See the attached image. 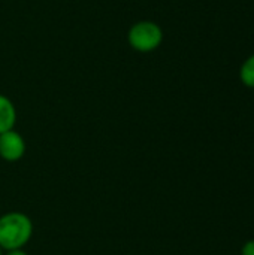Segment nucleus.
I'll return each mask as SVG.
<instances>
[{
	"mask_svg": "<svg viewBox=\"0 0 254 255\" xmlns=\"http://www.w3.org/2000/svg\"><path fill=\"white\" fill-rule=\"evenodd\" d=\"M240 76H241V81L244 85L254 88V54L244 61Z\"/></svg>",
	"mask_w": 254,
	"mask_h": 255,
	"instance_id": "obj_5",
	"label": "nucleus"
},
{
	"mask_svg": "<svg viewBox=\"0 0 254 255\" xmlns=\"http://www.w3.org/2000/svg\"><path fill=\"white\" fill-rule=\"evenodd\" d=\"M33 235L31 220L21 212H9L0 217V248L4 251L22 250Z\"/></svg>",
	"mask_w": 254,
	"mask_h": 255,
	"instance_id": "obj_1",
	"label": "nucleus"
},
{
	"mask_svg": "<svg viewBox=\"0 0 254 255\" xmlns=\"http://www.w3.org/2000/svg\"><path fill=\"white\" fill-rule=\"evenodd\" d=\"M129 45L139 52H151L157 49L163 40V31L153 21H139L130 27L127 34Z\"/></svg>",
	"mask_w": 254,
	"mask_h": 255,
	"instance_id": "obj_2",
	"label": "nucleus"
},
{
	"mask_svg": "<svg viewBox=\"0 0 254 255\" xmlns=\"http://www.w3.org/2000/svg\"><path fill=\"white\" fill-rule=\"evenodd\" d=\"M25 154V142L22 136L12 130H7L0 134V157L9 163L18 161Z\"/></svg>",
	"mask_w": 254,
	"mask_h": 255,
	"instance_id": "obj_3",
	"label": "nucleus"
},
{
	"mask_svg": "<svg viewBox=\"0 0 254 255\" xmlns=\"http://www.w3.org/2000/svg\"><path fill=\"white\" fill-rule=\"evenodd\" d=\"M16 121V111L13 103L3 94H0V134L12 130Z\"/></svg>",
	"mask_w": 254,
	"mask_h": 255,
	"instance_id": "obj_4",
	"label": "nucleus"
},
{
	"mask_svg": "<svg viewBox=\"0 0 254 255\" xmlns=\"http://www.w3.org/2000/svg\"><path fill=\"white\" fill-rule=\"evenodd\" d=\"M6 255H27V253H24L22 250H12V251H7Z\"/></svg>",
	"mask_w": 254,
	"mask_h": 255,
	"instance_id": "obj_7",
	"label": "nucleus"
},
{
	"mask_svg": "<svg viewBox=\"0 0 254 255\" xmlns=\"http://www.w3.org/2000/svg\"><path fill=\"white\" fill-rule=\"evenodd\" d=\"M241 255H254V241L247 242L244 247H243V253Z\"/></svg>",
	"mask_w": 254,
	"mask_h": 255,
	"instance_id": "obj_6",
	"label": "nucleus"
},
{
	"mask_svg": "<svg viewBox=\"0 0 254 255\" xmlns=\"http://www.w3.org/2000/svg\"><path fill=\"white\" fill-rule=\"evenodd\" d=\"M1 251H3V250H1V248H0V255H3V254H1Z\"/></svg>",
	"mask_w": 254,
	"mask_h": 255,
	"instance_id": "obj_8",
	"label": "nucleus"
}]
</instances>
